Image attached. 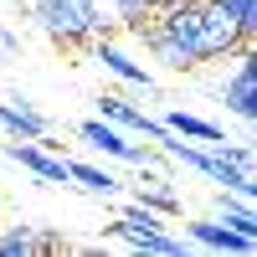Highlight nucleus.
I'll use <instances>...</instances> for the list:
<instances>
[{
  "label": "nucleus",
  "mask_w": 257,
  "mask_h": 257,
  "mask_svg": "<svg viewBox=\"0 0 257 257\" xmlns=\"http://www.w3.org/2000/svg\"><path fill=\"white\" fill-rule=\"evenodd\" d=\"M36 26L67 57H82L98 36H108V21H103L98 0H36Z\"/></svg>",
  "instance_id": "obj_1"
},
{
  "label": "nucleus",
  "mask_w": 257,
  "mask_h": 257,
  "mask_svg": "<svg viewBox=\"0 0 257 257\" xmlns=\"http://www.w3.org/2000/svg\"><path fill=\"white\" fill-rule=\"evenodd\" d=\"M77 139L88 144V149H98V155H108V160L134 165V170H155V165H160V149L134 144V139H128L118 123H108V118H82V123H77Z\"/></svg>",
  "instance_id": "obj_2"
},
{
  "label": "nucleus",
  "mask_w": 257,
  "mask_h": 257,
  "mask_svg": "<svg viewBox=\"0 0 257 257\" xmlns=\"http://www.w3.org/2000/svg\"><path fill=\"white\" fill-rule=\"evenodd\" d=\"M98 118L118 123L123 134H139V139H149L155 149H160V144L170 139V128H165L160 118H149L144 108H134V103H128V98H118V93H103V98H98Z\"/></svg>",
  "instance_id": "obj_3"
},
{
  "label": "nucleus",
  "mask_w": 257,
  "mask_h": 257,
  "mask_svg": "<svg viewBox=\"0 0 257 257\" xmlns=\"http://www.w3.org/2000/svg\"><path fill=\"white\" fill-rule=\"evenodd\" d=\"M221 98L242 123H257V62H252V47L237 52V72L221 82Z\"/></svg>",
  "instance_id": "obj_4"
},
{
  "label": "nucleus",
  "mask_w": 257,
  "mask_h": 257,
  "mask_svg": "<svg viewBox=\"0 0 257 257\" xmlns=\"http://www.w3.org/2000/svg\"><path fill=\"white\" fill-rule=\"evenodd\" d=\"M88 57H93V62H103V67H108L118 82H128V88H139V93H155V72H149L144 62H134V57H128V52L118 47V41H113V36H98L93 47H88Z\"/></svg>",
  "instance_id": "obj_5"
},
{
  "label": "nucleus",
  "mask_w": 257,
  "mask_h": 257,
  "mask_svg": "<svg viewBox=\"0 0 257 257\" xmlns=\"http://www.w3.org/2000/svg\"><path fill=\"white\" fill-rule=\"evenodd\" d=\"M6 160H16L21 170H31L36 180H47V185H67V160L52 155V149H41V139H11L6 144Z\"/></svg>",
  "instance_id": "obj_6"
},
{
  "label": "nucleus",
  "mask_w": 257,
  "mask_h": 257,
  "mask_svg": "<svg viewBox=\"0 0 257 257\" xmlns=\"http://www.w3.org/2000/svg\"><path fill=\"white\" fill-rule=\"evenodd\" d=\"M185 231H190V242H196V247H211V252H242V257H252V252H257V237H242V231H231L221 216L185 221Z\"/></svg>",
  "instance_id": "obj_7"
},
{
  "label": "nucleus",
  "mask_w": 257,
  "mask_h": 257,
  "mask_svg": "<svg viewBox=\"0 0 257 257\" xmlns=\"http://www.w3.org/2000/svg\"><path fill=\"white\" fill-rule=\"evenodd\" d=\"M0 134H11V139H47L52 123H47V113H36L31 103L0 98Z\"/></svg>",
  "instance_id": "obj_8"
},
{
  "label": "nucleus",
  "mask_w": 257,
  "mask_h": 257,
  "mask_svg": "<svg viewBox=\"0 0 257 257\" xmlns=\"http://www.w3.org/2000/svg\"><path fill=\"white\" fill-rule=\"evenodd\" d=\"M62 242L47 237L41 226L31 221H11V226H0V257H36V252H57Z\"/></svg>",
  "instance_id": "obj_9"
},
{
  "label": "nucleus",
  "mask_w": 257,
  "mask_h": 257,
  "mask_svg": "<svg viewBox=\"0 0 257 257\" xmlns=\"http://www.w3.org/2000/svg\"><path fill=\"white\" fill-rule=\"evenodd\" d=\"M113 237L123 242V247H134V252H149V257H185V242L180 237H170V231L160 226V231H139V226H108Z\"/></svg>",
  "instance_id": "obj_10"
},
{
  "label": "nucleus",
  "mask_w": 257,
  "mask_h": 257,
  "mask_svg": "<svg viewBox=\"0 0 257 257\" xmlns=\"http://www.w3.org/2000/svg\"><path fill=\"white\" fill-rule=\"evenodd\" d=\"M160 123L170 128V134H180V139H196V144H216V139H226L221 123H211V118H201V113H185V108H170Z\"/></svg>",
  "instance_id": "obj_11"
},
{
  "label": "nucleus",
  "mask_w": 257,
  "mask_h": 257,
  "mask_svg": "<svg viewBox=\"0 0 257 257\" xmlns=\"http://www.w3.org/2000/svg\"><path fill=\"white\" fill-rule=\"evenodd\" d=\"M134 201L149 206V211H160V216H180V196H175L170 180H160V175H149V185L139 180V185H134Z\"/></svg>",
  "instance_id": "obj_12"
},
{
  "label": "nucleus",
  "mask_w": 257,
  "mask_h": 257,
  "mask_svg": "<svg viewBox=\"0 0 257 257\" xmlns=\"http://www.w3.org/2000/svg\"><path fill=\"white\" fill-rule=\"evenodd\" d=\"M216 216L231 226V231H242V237H257V211H252V201H242V196H216Z\"/></svg>",
  "instance_id": "obj_13"
},
{
  "label": "nucleus",
  "mask_w": 257,
  "mask_h": 257,
  "mask_svg": "<svg viewBox=\"0 0 257 257\" xmlns=\"http://www.w3.org/2000/svg\"><path fill=\"white\" fill-rule=\"evenodd\" d=\"M67 175L82 185V190H93V196H118V180L108 175V170H98V165H82V160H67Z\"/></svg>",
  "instance_id": "obj_14"
},
{
  "label": "nucleus",
  "mask_w": 257,
  "mask_h": 257,
  "mask_svg": "<svg viewBox=\"0 0 257 257\" xmlns=\"http://www.w3.org/2000/svg\"><path fill=\"white\" fill-rule=\"evenodd\" d=\"M216 6H221L231 21H237V26H242V36H247V41L257 36V0H216Z\"/></svg>",
  "instance_id": "obj_15"
},
{
  "label": "nucleus",
  "mask_w": 257,
  "mask_h": 257,
  "mask_svg": "<svg viewBox=\"0 0 257 257\" xmlns=\"http://www.w3.org/2000/svg\"><path fill=\"white\" fill-rule=\"evenodd\" d=\"M113 16L123 21V26H128V31H134V26H139V21L149 16V0H113Z\"/></svg>",
  "instance_id": "obj_16"
},
{
  "label": "nucleus",
  "mask_w": 257,
  "mask_h": 257,
  "mask_svg": "<svg viewBox=\"0 0 257 257\" xmlns=\"http://www.w3.org/2000/svg\"><path fill=\"white\" fill-rule=\"evenodd\" d=\"M170 6H190V0H149V16H155V11H170Z\"/></svg>",
  "instance_id": "obj_17"
},
{
  "label": "nucleus",
  "mask_w": 257,
  "mask_h": 257,
  "mask_svg": "<svg viewBox=\"0 0 257 257\" xmlns=\"http://www.w3.org/2000/svg\"><path fill=\"white\" fill-rule=\"evenodd\" d=\"M6 52H16V36H6V31H0V57H6Z\"/></svg>",
  "instance_id": "obj_18"
}]
</instances>
